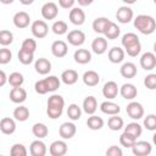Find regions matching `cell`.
<instances>
[{
    "label": "cell",
    "mask_w": 156,
    "mask_h": 156,
    "mask_svg": "<svg viewBox=\"0 0 156 156\" xmlns=\"http://www.w3.org/2000/svg\"><path fill=\"white\" fill-rule=\"evenodd\" d=\"M121 43H122V46H123L124 51L130 57L138 56L140 54V51H141V44H140L139 37L135 33H132V32L126 33L122 37Z\"/></svg>",
    "instance_id": "obj_1"
},
{
    "label": "cell",
    "mask_w": 156,
    "mask_h": 156,
    "mask_svg": "<svg viewBox=\"0 0 156 156\" xmlns=\"http://www.w3.org/2000/svg\"><path fill=\"white\" fill-rule=\"evenodd\" d=\"M65 107V99L58 94H52L48 99V107H46V115L51 119H57L61 117Z\"/></svg>",
    "instance_id": "obj_2"
},
{
    "label": "cell",
    "mask_w": 156,
    "mask_h": 156,
    "mask_svg": "<svg viewBox=\"0 0 156 156\" xmlns=\"http://www.w3.org/2000/svg\"><path fill=\"white\" fill-rule=\"evenodd\" d=\"M134 27L145 35H150L156 29V20L149 15H138L134 20Z\"/></svg>",
    "instance_id": "obj_3"
},
{
    "label": "cell",
    "mask_w": 156,
    "mask_h": 156,
    "mask_svg": "<svg viewBox=\"0 0 156 156\" xmlns=\"http://www.w3.org/2000/svg\"><path fill=\"white\" fill-rule=\"evenodd\" d=\"M30 32H32V34H33L34 38H37V39H43V38H45V37L48 35V33H49V26H48V23H46L45 21H43V20H37V21H34V22L32 23V26H30Z\"/></svg>",
    "instance_id": "obj_4"
},
{
    "label": "cell",
    "mask_w": 156,
    "mask_h": 156,
    "mask_svg": "<svg viewBox=\"0 0 156 156\" xmlns=\"http://www.w3.org/2000/svg\"><path fill=\"white\" fill-rule=\"evenodd\" d=\"M126 111H127V115H128L132 119L138 121V119H140V118L144 117V107H143V105H141L140 102H138V101H130V102L127 105Z\"/></svg>",
    "instance_id": "obj_5"
},
{
    "label": "cell",
    "mask_w": 156,
    "mask_h": 156,
    "mask_svg": "<svg viewBox=\"0 0 156 156\" xmlns=\"http://www.w3.org/2000/svg\"><path fill=\"white\" fill-rule=\"evenodd\" d=\"M58 15V7L55 2L48 1L41 6V16L44 20H55Z\"/></svg>",
    "instance_id": "obj_6"
},
{
    "label": "cell",
    "mask_w": 156,
    "mask_h": 156,
    "mask_svg": "<svg viewBox=\"0 0 156 156\" xmlns=\"http://www.w3.org/2000/svg\"><path fill=\"white\" fill-rule=\"evenodd\" d=\"M133 17H134V12H133V10H132L129 6H127V5L121 6V7L117 10V12H116V20H117L119 23H123V24L129 23V22L133 20Z\"/></svg>",
    "instance_id": "obj_7"
},
{
    "label": "cell",
    "mask_w": 156,
    "mask_h": 156,
    "mask_svg": "<svg viewBox=\"0 0 156 156\" xmlns=\"http://www.w3.org/2000/svg\"><path fill=\"white\" fill-rule=\"evenodd\" d=\"M152 151V146L149 141L145 140H140V141H135V144L132 147V152L135 156H147L150 155Z\"/></svg>",
    "instance_id": "obj_8"
},
{
    "label": "cell",
    "mask_w": 156,
    "mask_h": 156,
    "mask_svg": "<svg viewBox=\"0 0 156 156\" xmlns=\"http://www.w3.org/2000/svg\"><path fill=\"white\" fill-rule=\"evenodd\" d=\"M77 133V127L72 122H63L58 128V134L62 139H72Z\"/></svg>",
    "instance_id": "obj_9"
},
{
    "label": "cell",
    "mask_w": 156,
    "mask_h": 156,
    "mask_svg": "<svg viewBox=\"0 0 156 156\" xmlns=\"http://www.w3.org/2000/svg\"><path fill=\"white\" fill-rule=\"evenodd\" d=\"M118 93H119V88L115 80H108L102 87V95L107 100H113L115 98H117Z\"/></svg>",
    "instance_id": "obj_10"
},
{
    "label": "cell",
    "mask_w": 156,
    "mask_h": 156,
    "mask_svg": "<svg viewBox=\"0 0 156 156\" xmlns=\"http://www.w3.org/2000/svg\"><path fill=\"white\" fill-rule=\"evenodd\" d=\"M140 66L145 71H151L156 67V54L146 51L140 57Z\"/></svg>",
    "instance_id": "obj_11"
},
{
    "label": "cell",
    "mask_w": 156,
    "mask_h": 156,
    "mask_svg": "<svg viewBox=\"0 0 156 156\" xmlns=\"http://www.w3.org/2000/svg\"><path fill=\"white\" fill-rule=\"evenodd\" d=\"M69 22L74 26H82L85 22V12L80 7H72L68 13Z\"/></svg>",
    "instance_id": "obj_12"
},
{
    "label": "cell",
    "mask_w": 156,
    "mask_h": 156,
    "mask_svg": "<svg viewBox=\"0 0 156 156\" xmlns=\"http://www.w3.org/2000/svg\"><path fill=\"white\" fill-rule=\"evenodd\" d=\"M67 144L63 140H55L50 144V147H49V152L51 156H63L67 154Z\"/></svg>",
    "instance_id": "obj_13"
},
{
    "label": "cell",
    "mask_w": 156,
    "mask_h": 156,
    "mask_svg": "<svg viewBox=\"0 0 156 156\" xmlns=\"http://www.w3.org/2000/svg\"><path fill=\"white\" fill-rule=\"evenodd\" d=\"M67 41L73 46H80L85 41V34L80 29H73L67 34Z\"/></svg>",
    "instance_id": "obj_14"
},
{
    "label": "cell",
    "mask_w": 156,
    "mask_h": 156,
    "mask_svg": "<svg viewBox=\"0 0 156 156\" xmlns=\"http://www.w3.org/2000/svg\"><path fill=\"white\" fill-rule=\"evenodd\" d=\"M12 21H13L15 27H17L20 29H23V28H27L29 26V23H30V16L26 11H18V12L15 13Z\"/></svg>",
    "instance_id": "obj_15"
},
{
    "label": "cell",
    "mask_w": 156,
    "mask_h": 156,
    "mask_svg": "<svg viewBox=\"0 0 156 156\" xmlns=\"http://www.w3.org/2000/svg\"><path fill=\"white\" fill-rule=\"evenodd\" d=\"M68 52V46H67V43L63 41V40H55L52 44H51V54L57 57V58H61V57H65Z\"/></svg>",
    "instance_id": "obj_16"
},
{
    "label": "cell",
    "mask_w": 156,
    "mask_h": 156,
    "mask_svg": "<svg viewBox=\"0 0 156 156\" xmlns=\"http://www.w3.org/2000/svg\"><path fill=\"white\" fill-rule=\"evenodd\" d=\"M124 56H126V51L123 48L119 46H113L107 52V57L111 63H121L124 60Z\"/></svg>",
    "instance_id": "obj_17"
},
{
    "label": "cell",
    "mask_w": 156,
    "mask_h": 156,
    "mask_svg": "<svg viewBox=\"0 0 156 156\" xmlns=\"http://www.w3.org/2000/svg\"><path fill=\"white\" fill-rule=\"evenodd\" d=\"M46 145L43 140L40 139H37V140H33L30 143V146H29V154L32 156H45L46 155Z\"/></svg>",
    "instance_id": "obj_18"
},
{
    "label": "cell",
    "mask_w": 156,
    "mask_h": 156,
    "mask_svg": "<svg viewBox=\"0 0 156 156\" xmlns=\"http://www.w3.org/2000/svg\"><path fill=\"white\" fill-rule=\"evenodd\" d=\"M119 94L122 95L123 99L126 100H133L136 98L138 95V89L134 84L132 83H124L121 88H119Z\"/></svg>",
    "instance_id": "obj_19"
},
{
    "label": "cell",
    "mask_w": 156,
    "mask_h": 156,
    "mask_svg": "<svg viewBox=\"0 0 156 156\" xmlns=\"http://www.w3.org/2000/svg\"><path fill=\"white\" fill-rule=\"evenodd\" d=\"M27 99V91L22 87H15L10 90V100L15 104H22Z\"/></svg>",
    "instance_id": "obj_20"
},
{
    "label": "cell",
    "mask_w": 156,
    "mask_h": 156,
    "mask_svg": "<svg viewBox=\"0 0 156 156\" xmlns=\"http://www.w3.org/2000/svg\"><path fill=\"white\" fill-rule=\"evenodd\" d=\"M34 68H35L37 73H39L41 76H46L51 71V62L48 58H45V57H40V58H38L35 61Z\"/></svg>",
    "instance_id": "obj_21"
},
{
    "label": "cell",
    "mask_w": 156,
    "mask_h": 156,
    "mask_svg": "<svg viewBox=\"0 0 156 156\" xmlns=\"http://www.w3.org/2000/svg\"><path fill=\"white\" fill-rule=\"evenodd\" d=\"M100 110L102 113L105 115H108V116H112V115H118L121 112V107L118 104L111 101V100H106L104 102H101L100 105Z\"/></svg>",
    "instance_id": "obj_22"
},
{
    "label": "cell",
    "mask_w": 156,
    "mask_h": 156,
    "mask_svg": "<svg viewBox=\"0 0 156 156\" xmlns=\"http://www.w3.org/2000/svg\"><path fill=\"white\" fill-rule=\"evenodd\" d=\"M0 130L1 133L6 134V135H11L15 133L16 130V122L13 118L10 117H4L0 121Z\"/></svg>",
    "instance_id": "obj_23"
},
{
    "label": "cell",
    "mask_w": 156,
    "mask_h": 156,
    "mask_svg": "<svg viewBox=\"0 0 156 156\" xmlns=\"http://www.w3.org/2000/svg\"><path fill=\"white\" fill-rule=\"evenodd\" d=\"M91 50L96 55H102L107 51V40L104 37H98L91 43Z\"/></svg>",
    "instance_id": "obj_24"
},
{
    "label": "cell",
    "mask_w": 156,
    "mask_h": 156,
    "mask_svg": "<svg viewBox=\"0 0 156 156\" xmlns=\"http://www.w3.org/2000/svg\"><path fill=\"white\" fill-rule=\"evenodd\" d=\"M119 73H121V76L123 78L132 79V78H134L136 76L138 69H136V66L133 62H124L119 68Z\"/></svg>",
    "instance_id": "obj_25"
},
{
    "label": "cell",
    "mask_w": 156,
    "mask_h": 156,
    "mask_svg": "<svg viewBox=\"0 0 156 156\" xmlns=\"http://www.w3.org/2000/svg\"><path fill=\"white\" fill-rule=\"evenodd\" d=\"M73 58L77 63L79 65H85V63H89L91 61V52L87 49H77L74 51V55H73Z\"/></svg>",
    "instance_id": "obj_26"
},
{
    "label": "cell",
    "mask_w": 156,
    "mask_h": 156,
    "mask_svg": "<svg viewBox=\"0 0 156 156\" xmlns=\"http://www.w3.org/2000/svg\"><path fill=\"white\" fill-rule=\"evenodd\" d=\"M82 79H83V83L85 85H88V87H96L99 84V82H100V76H99L98 72H95L93 69H89V71L84 72Z\"/></svg>",
    "instance_id": "obj_27"
},
{
    "label": "cell",
    "mask_w": 156,
    "mask_h": 156,
    "mask_svg": "<svg viewBox=\"0 0 156 156\" xmlns=\"http://www.w3.org/2000/svg\"><path fill=\"white\" fill-rule=\"evenodd\" d=\"M98 110V101H96V98L93 96V95H89L87 96L84 100H83V111L87 113V115H94Z\"/></svg>",
    "instance_id": "obj_28"
},
{
    "label": "cell",
    "mask_w": 156,
    "mask_h": 156,
    "mask_svg": "<svg viewBox=\"0 0 156 156\" xmlns=\"http://www.w3.org/2000/svg\"><path fill=\"white\" fill-rule=\"evenodd\" d=\"M61 80L66 85H73L78 80V72L74 69H66L61 73Z\"/></svg>",
    "instance_id": "obj_29"
},
{
    "label": "cell",
    "mask_w": 156,
    "mask_h": 156,
    "mask_svg": "<svg viewBox=\"0 0 156 156\" xmlns=\"http://www.w3.org/2000/svg\"><path fill=\"white\" fill-rule=\"evenodd\" d=\"M110 22L111 21L107 17H98V18H95L94 22H93V29H94V32L100 33V34H104L105 30H106V28H107V26L110 24Z\"/></svg>",
    "instance_id": "obj_30"
},
{
    "label": "cell",
    "mask_w": 156,
    "mask_h": 156,
    "mask_svg": "<svg viewBox=\"0 0 156 156\" xmlns=\"http://www.w3.org/2000/svg\"><path fill=\"white\" fill-rule=\"evenodd\" d=\"M107 127L113 130V132H117L119 129H122L124 127V121L122 117H119L118 115H112L108 119H107Z\"/></svg>",
    "instance_id": "obj_31"
},
{
    "label": "cell",
    "mask_w": 156,
    "mask_h": 156,
    "mask_svg": "<svg viewBox=\"0 0 156 156\" xmlns=\"http://www.w3.org/2000/svg\"><path fill=\"white\" fill-rule=\"evenodd\" d=\"M32 133L35 138L38 139H44L45 136H48L49 134V128L46 127V124L44 123H34L32 127Z\"/></svg>",
    "instance_id": "obj_32"
},
{
    "label": "cell",
    "mask_w": 156,
    "mask_h": 156,
    "mask_svg": "<svg viewBox=\"0 0 156 156\" xmlns=\"http://www.w3.org/2000/svg\"><path fill=\"white\" fill-rule=\"evenodd\" d=\"M104 124H105L104 119L96 115H90V117H88L87 119V126L91 130H99L104 127Z\"/></svg>",
    "instance_id": "obj_33"
},
{
    "label": "cell",
    "mask_w": 156,
    "mask_h": 156,
    "mask_svg": "<svg viewBox=\"0 0 156 156\" xmlns=\"http://www.w3.org/2000/svg\"><path fill=\"white\" fill-rule=\"evenodd\" d=\"M119 34H121V28H119L115 22L111 21L110 24L107 26V28H106L104 35H105L107 39L113 40V39H117V38L119 37Z\"/></svg>",
    "instance_id": "obj_34"
},
{
    "label": "cell",
    "mask_w": 156,
    "mask_h": 156,
    "mask_svg": "<svg viewBox=\"0 0 156 156\" xmlns=\"http://www.w3.org/2000/svg\"><path fill=\"white\" fill-rule=\"evenodd\" d=\"M13 117H15L16 121H20V122L27 121L29 118V110H28V107L20 105L18 107H16L13 110Z\"/></svg>",
    "instance_id": "obj_35"
},
{
    "label": "cell",
    "mask_w": 156,
    "mask_h": 156,
    "mask_svg": "<svg viewBox=\"0 0 156 156\" xmlns=\"http://www.w3.org/2000/svg\"><path fill=\"white\" fill-rule=\"evenodd\" d=\"M124 132L132 134L133 136H135L138 139L141 135V133H143V127L139 123H136V122H130V123H128L124 127Z\"/></svg>",
    "instance_id": "obj_36"
},
{
    "label": "cell",
    "mask_w": 156,
    "mask_h": 156,
    "mask_svg": "<svg viewBox=\"0 0 156 156\" xmlns=\"http://www.w3.org/2000/svg\"><path fill=\"white\" fill-rule=\"evenodd\" d=\"M67 116L72 121H78L82 116V108L77 104H71L67 107Z\"/></svg>",
    "instance_id": "obj_37"
},
{
    "label": "cell",
    "mask_w": 156,
    "mask_h": 156,
    "mask_svg": "<svg viewBox=\"0 0 156 156\" xmlns=\"http://www.w3.org/2000/svg\"><path fill=\"white\" fill-rule=\"evenodd\" d=\"M135 141H136V138L133 136L132 134L127 133V132H123V133L121 134V136H119V143H121V145L124 146V147H128V149H132L133 145L135 144Z\"/></svg>",
    "instance_id": "obj_38"
},
{
    "label": "cell",
    "mask_w": 156,
    "mask_h": 156,
    "mask_svg": "<svg viewBox=\"0 0 156 156\" xmlns=\"http://www.w3.org/2000/svg\"><path fill=\"white\" fill-rule=\"evenodd\" d=\"M51 30H52L56 35H63V34L67 33L68 26H67V23H66L65 21H60V20H58V21H55V22L52 23Z\"/></svg>",
    "instance_id": "obj_39"
},
{
    "label": "cell",
    "mask_w": 156,
    "mask_h": 156,
    "mask_svg": "<svg viewBox=\"0 0 156 156\" xmlns=\"http://www.w3.org/2000/svg\"><path fill=\"white\" fill-rule=\"evenodd\" d=\"M17 57H18V61L22 65H30L34 60V54L29 52V51H26L23 49H20V51L17 54Z\"/></svg>",
    "instance_id": "obj_40"
},
{
    "label": "cell",
    "mask_w": 156,
    "mask_h": 156,
    "mask_svg": "<svg viewBox=\"0 0 156 156\" xmlns=\"http://www.w3.org/2000/svg\"><path fill=\"white\" fill-rule=\"evenodd\" d=\"M45 79V83H46V87L49 89V93H52V91H56L60 85H61V80L56 77V76H49Z\"/></svg>",
    "instance_id": "obj_41"
},
{
    "label": "cell",
    "mask_w": 156,
    "mask_h": 156,
    "mask_svg": "<svg viewBox=\"0 0 156 156\" xmlns=\"http://www.w3.org/2000/svg\"><path fill=\"white\" fill-rule=\"evenodd\" d=\"M23 82H24V77L20 72H12L9 76V83H10V85L12 88H15V87H22Z\"/></svg>",
    "instance_id": "obj_42"
},
{
    "label": "cell",
    "mask_w": 156,
    "mask_h": 156,
    "mask_svg": "<svg viewBox=\"0 0 156 156\" xmlns=\"http://www.w3.org/2000/svg\"><path fill=\"white\" fill-rule=\"evenodd\" d=\"M13 41V34L12 32L7 30V29H2L0 32V44L2 46H7L10 44H12Z\"/></svg>",
    "instance_id": "obj_43"
},
{
    "label": "cell",
    "mask_w": 156,
    "mask_h": 156,
    "mask_svg": "<svg viewBox=\"0 0 156 156\" xmlns=\"http://www.w3.org/2000/svg\"><path fill=\"white\" fill-rule=\"evenodd\" d=\"M10 154L12 156H27L28 151L26 149V146L23 144H20V143H16L12 145L11 150H10Z\"/></svg>",
    "instance_id": "obj_44"
},
{
    "label": "cell",
    "mask_w": 156,
    "mask_h": 156,
    "mask_svg": "<svg viewBox=\"0 0 156 156\" xmlns=\"http://www.w3.org/2000/svg\"><path fill=\"white\" fill-rule=\"evenodd\" d=\"M144 127H145L147 130L155 132V130H156V115H154V113L147 115V116L144 118Z\"/></svg>",
    "instance_id": "obj_45"
},
{
    "label": "cell",
    "mask_w": 156,
    "mask_h": 156,
    "mask_svg": "<svg viewBox=\"0 0 156 156\" xmlns=\"http://www.w3.org/2000/svg\"><path fill=\"white\" fill-rule=\"evenodd\" d=\"M21 49L26 50V51H29V52H35L37 50V41L35 39H32V38H27L23 40L22 45H21Z\"/></svg>",
    "instance_id": "obj_46"
},
{
    "label": "cell",
    "mask_w": 156,
    "mask_h": 156,
    "mask_svg": "<svg viewBox=\"0 0 156 156\" xmlns=\"http://www.w3.org/2000/svg\"><path fill=\"white\" fill-rule=\"evenodd\" d=\"M12 58V52L10 49H7L6 46H4L2 49H0V63L1 65H6L11 61Z\"/></svg>",
    "instance_id": "obj_47"
},
{
    "label": "cell",
    "mask_w": 156,
    "mask_h": 156,
    "mask_svg": "<svg viewBox=\"0 0 156 156\" xmlns=\"http://www.w3.org/2000/svg\"><path fill=\"white\" fill-rule=\"evenodd\" d=\"M144 85L149 90H155L156 89V73H150L144 78Z\"/></svg>",
    "instance_id": "obj_48"
},
{
    "label": "cell",
    "mask_w": 156,
    "mask_h": 156,
    "mask_svg": "<svg viewBox=\"0 0 156 156\" xmlns=\"http://www.w3.org/2000/svg\"><path fill=\"white\" fill-rule=\"evenodd\" d=\"M34 89H35V91H37L39 95H45V94L49 93V89H48V87H46L45 79H40V80L35 82Z\"/></svg>",
    "instance_id": "obj_49"
},
{
    "label": "cell",
    "mask_w": 156,
    "mask_h": 156,
    "mask_svg": "<svg viewBox=\"0 0 156 156\" xmlns=\"http://www.w3.org/2000/svg\"><path fill=\"white\" fill-rule=\"evenodd\" d=\"M106 155L107 156H122L123 155V151L119 146H116V145H111L107 150H106Z\"/></svg>",
    "instance_id": "obj_50"
},
{
    "label": "cell",
    "mask_w": 156,
    "mask_h": 156,
    "mask_svg": "<svg viewBox=\"0 0 156 156\" xmlns=\"http://www.w3.org/2000/svg\"><path fill=\"white\" fill-rule=\"evenodd\" d=\"M76 0H58V5L62 7V9H72L73 5H74Z\"/></svg>",
    "instance_id": "obj_51"
},
{
    "label": "cell",
    "mask_w": 156,
    "mask_h": 156,
    "mask_svg": "<svg viewBox=\"0 0 156 156\" xmlns=\"http://www.w3.org/2000/svg\"><path fill=\"white\" fill-rule=\"evenodd\" d=\"M6 82H9V77L6 76L5 71H0V87H4L6 84Z\"/></svg>",
    "instance_id": "obj_52"
},
{
    "label": "cell",
    "mask_w": 156,
    "mask_h": 156,
    "mask_svg": "<svg viewBox=\"0 0 156 156\" xmlns=\"http://www.w3.org/2000/svg\"><path fill=\"white\" fill-rule=\"evenodd\" d=\"M80 6H89L94 2V0H76Z\"/></svg>",
    "instance_id": "obj_53"
},
{
    "label": "cell",
    "mask_w": 156,
    "mask_h": 156,
    "mask_svg": "<svg viewBox=\"0 0 156 156\" xmlns=\"http://www.w3.org/2000/svg\"><path fill=\"white\" fill-rule=\"evenodd\" d=\"M33 1L34 0H20V2L22 5H30V4H33Z\"/></svg>",
    "instance_id": "obj_54"
},
{
    "label": "cell",
    "mask_w": 156,
    "mask_h": 156,
    "mask_svg": "<svg viewBox=\"0 0 156 156\" xmlns=\"http://www.w3.org/2000/svg\"><path fill=\"white\" fill-rule=\"evenodd\" d=\"M122 1H123L126 5H132V4H135L138 0H122Z\"/></svg>",
    "instance_id": "obj_55"
},
{
    "label": "cell",
    "mask_w": 156,
    "mask_h": 156,
    "mask_svg": "<svg viewBox=\"0 0 156 156\" xmlns=\"http://www.w3.org/2000/svg\"><path fill=\"white\" fill-rule=\"evenodd\" d=\"M1 1V4H4V5H10V4H12L15 0H0Z\"/></svg>",
    "instance_id": "obj_56"
},
{
    "label": "cell",
    "mask_w": 156,
    "mask_h": 156,
    "mask_svg": "<svg viewBox=\"0 0 156 156\" xmlns=\"http://www.w3.org/2000/svg\"><path fill=\"white\" fill-rule=\"evenodd\" d=\"M152 143L156 145V130H155V134L152 135Z\"/></svg>",
    "instance_id": "obj_57"
},
{
    "label": "cell",
    "mask_w": 156,
    "mask_h": 156,
    "mask_svg": "<svg viewBox=\"0 0 156 156\" xmlns=\"http://www.w3.org/2000/svg\"><path fill=\"white\" fill-rule=\"evenodd\" d=\"M154 52H155V54H156V41H155V43H154Z\"/></svg>",
    "instance_id": "obj_58"
},
{
    "label": "cell",
    "mask_w": 156,
    "mask_h": 156,
    "mask_svg": "<svg viewBox=\"0 0 156 156\" xmlns=\"http://www.w3.org/2000/svg\"><path fill=\"white\" fill-rule=\"evenodd\" d=\"M154 2H155V5H156V0H154Z\"/></svg>",
    "instance_id": "obj_59"
}]
</instances>
